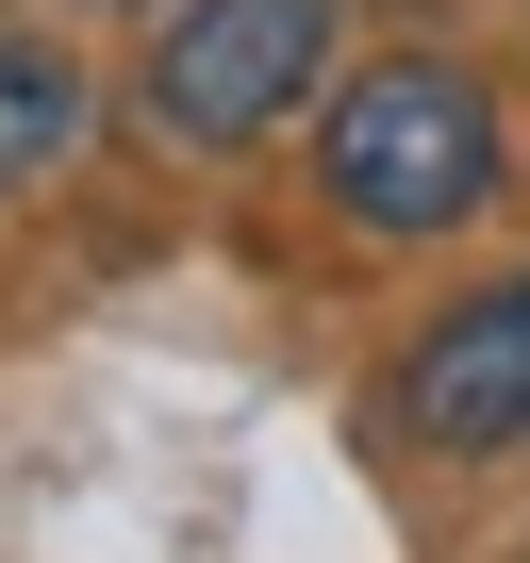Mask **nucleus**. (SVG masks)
Wrapping results in <instances>:
<instances>
[{"mask_svg":"<svg viewBox=\"0 0 530 563\" xmlns=\"http://www.w3.org/2000/svg\"><path fill=\"white\" fill-rule=\"evenodd\" d=\"M332 199L365 232H448L497 199V100L464 67H365L332 100Z\"/></svg>","mask_w":530,"mask_h":563,"instance_id":"nucleus-1","label":"nucleus"},{"mask_svg":"<svg viewBox=\"0 0 530 563\" xmlns=\"http://www.w3.org/2000/svg\"><path fill=\"white\" fill-rule=\"evenodd\" d=\"M332 51V0H183L166 51H150V117L183 150H249Z\"/></svg>","mask_w":530,"mask_h":563,"instance_id":"nucleus-2","label":"nucleus"},{"mask_svg":"<svg viewBox=\"0 0 530 563\" xmlns=\"http://www.w3.org/2000/svg\"><path fill=\"white\" fill-rule=\"evenodd\" d=\"M398 415H415L448 464H481V448H514V431H530V265H514V282H481V299L415 349Z\"/></svg>","mask_w":530,"mask_h":563,"instance_id":"nucleus-3","label":"nucleus"},{"mask_svg":"<svg viewBox=\"0 0 530 563\" xmlns=\"http://www.w3.org/2000/svg\"><path fill=\"white\" fill-rule=\"evenodd\" d=\"M67 133H84V67L34 51V34H0V183H51Z\"/></svg>","mask_w":530,"mask_h":563,"instance_id":"nucleus-4","label":"nucleus"}]
</instances>
